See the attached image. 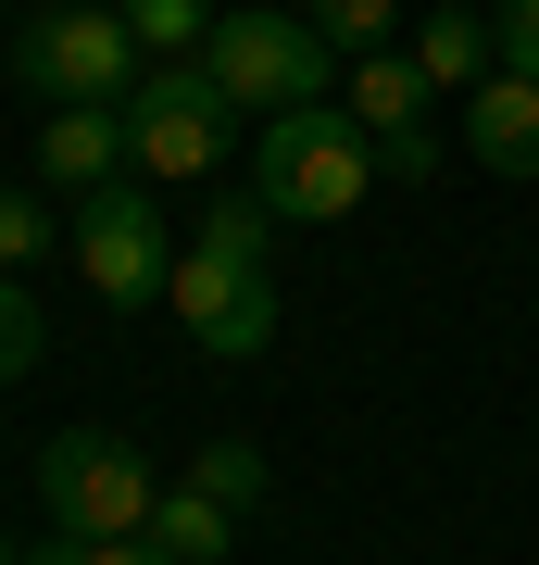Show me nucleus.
Segmentation results:
<instances>
[{
    "instance_id": "9b49d317",
    "label": "nucleus",
    "mask_w": 539,
    "mask_h": 565,
    "mask_svg": "<svg viewBox=\"0 0 539 565\" xmlns=\"http://www.w3.org/2000/svg\"><path fill=\"white\" fill-rule=\"evenodd\" d=\"M139 541H151L163 565H226V553H239V515H226L201 478H163V503H151Z\"/></svg>"
},
{
    "instance_id": "39448f33",
    "label": "nucleus",
    "mask_w": 539,
    "mask_h": 565,
    "mask_svg": "<svg viewBox=\"0 0 539 565\" xmlns=\"http://www.w3.org/2000/svg\"><path fill=\"white\" fill-rule=\"evenodd\" d=\"M201 63H214V88L239 114H301V102H339V51L314 39L301 13H214V39H201Z\"/></svg>"
},
{
    "instance_id": "6e6552de",
    "label": "nucleus",
    "mask_w": 539,
    "mask_h": 565,
    "mask_svg": "<svg viewBox=\"0 0 539 565\" xmlns=\"http://www.w3.org/2000/svg\"><path fill=\"white\" fill-rule=\"evenodd\" d=\"M163 315L188 327L214 364H251L277 352V277L263 264H214V252H176V277H163Z\"/></svg>"
},
{
    "instance_id": "f3484780",
    "label": "nucleus",
    "mask_w": 539,
    "mask_h": 565,
    "mask_svg": "<svg viewBox=\"0 0 539 565\" xmlns=\"http://www.w3.org/2000/svg\"><path fill=\"white\" fill-rule=\"evenodd\" d=\"M51 239H63V226H51V202H39V189H0V277H25Z\"/></svg>"
},
{
    "instance_id": "20e7f679",
    "label": "nucleus",
    "mask_w": 539,
    "mask_h": 565,
    "mask_svg": "<svg viewBox=\"0 0 539 565\" xmlns=\"http://www.w3.org/2000/svg\"><path fill=\"white\" fill-rule=\"evenodd\" d=\"M139 76H151V51L100 0H39L13 25V88H39V102H126Z\"/></svg>"
},
{
    "instance_id": "1a4fd4ad",
    "label": "nucleus",
    "mask_w": 539,
    "mask_h": 565,
    "mask_svg": "<svg viewBox=\"0 0 539 565\" xmlns=\"http://www.w3.org/2000/svg\"><path fill=\"white\" fill-rule=\"evenodd\" d=\"M464 151H477L489 177H539V76L489 63V76L464 88Z\"/></svg>"
},
{
    "instance_id": "9d476101",
    "label": "nucleus",
    "mask_w": 539,
    "mask_h": 565,
    "mask_svg": "<svg viewBox=\"0 0 539 565\" xmlns=\"http://www.w3.org/2000/svg\"><path fill=\"white\" fill-rule=\"evenodd\" d=\"M39 177L51 189H114L126 177V102H51V126H39Z\"/></svg>"
},
{
    "instance_id": "aec40b11",
    "label": "nucleus",
    "mask_w": 539,
    "mask_h": 565,
    "mask_svg": "<svg viewBox=\"0 0 539 565\" xmlns=\"http://www.w3.org/2000/svg\"><path fill=\"white\" fill-rule=\"evenodd\" d=\"M502 63H515V76H539V0H502Z\"/></svg>"
},
{
    "instance_id": "f8f14e48",
    "label": "nucleus",
    "mask_w": 539,
    "mask_h": 565,
    "mask_svg": "<svg viewBox=\"0 0 539 565\" xmlns=\"http://www.w3.org/2000/svg\"><path fill=\"white\" fill-rule=\"evenodd\" d=\"M489 63H502V25H489V13H427V25H414V76H427V88H477Z\"/></svg>"
},
{
    "instance_id": "f03ea898",
    "label": "nucleus",
    "mask_w": 539,
    "mask_h": 565,
    "mask_svg": "<svg viewBox=\"0 0 539 565\" xmlns=\"http://www.w3.org/2000/svg\"><path fill=\"white\" fill-rule=\"evenodd\" d=\"M239 151V102L214 88V63H151L139 88H126V163L163 189H214V163Z\"/></svg>"
},
{
    "instance_id": "7ed1b4c3",
    "label": "nucleus",
    "mask_w": 539,
    "mask_h": 565,
    "mask_svg": "<svg viewBox=\"0 0 539 565\" xmlns=\"http://www.w3.org/2000/svg\"><path fill=\"white\" fill-rule=\"evenodd\" d=\"M39 503L63 541H139L151 503H163V478H151V452L126 440V427H63V440L39 452Z\"/></svg>"
},
{
    "instance_id": "6ab92c4d",
    "label": "nucleus",
    "mask_w": 539,
    "mask_h": 565,
    "mask_svg": "<svg viewBox=\"0 0 539 565\" xmlns=\"http://www.w3.org/2000/svg\"><path fill=\"white\" fill-rule=\"evenodd\" d=\"M25 565H163V553H151V541H63V527H51Z\"/></svg>"
},
{
    "instance_id": "dca6fc26",
    "label": "nucleus",
    "mask_w": 539,
    "mask_h": 565,
    "mask_svg": "<svg viewBox=\"0 0 539 565\" xmlns=\"http://www.w3.org/2000/svg\"><path fill=\"white\" fill-rule=\"evenodd\" d=\"M188 478L214 490L226 515H251V503H263V452H251V440H201V465H188Z\"/></svg>"
},
{
    "instance_id": "ddd939ff",
    "label": "nucleus",
    "mask_w": 539,
    "mask_h": 565,
    "mask_svg": "<svg viewBox=\"0 0 539 565\" xmlns=\"http://www.w3.org/2000/svg\"><path fill=\"white\" fill-rule=\"evenodd\" d=\"M188 252H214V264H263V277H277V214L251 202V189H214V202H201V239Z\"/></svg>"
},
{
    "instance_id": "f257e3e1",
    "label": "nucleus",
    "mask_w": 539,
    "mask_h": 565,
    "mask_svg": "<svg viewBox=\"0 0 539 565\" xmlns=\"http://www.w3.org/2000/svg\"><path fill=\"white\" fill-rule=\"evenodd\" d=\"M364 189H377V151H364V126L339 102H301V114H263L251 139V202L277 226H339Z\"/></svg>"
},
{
    "instance_id": "412c9836",
    "label": "nucleus",
    "mask_w": 539,
    "mask_h": 565,
    "mask_svg": "<svg viewBox=\"0 0 539 565\" xmlns=\"http://www.w3.org/2000/svg\"><path fill=\"white\" fill-rule=\"evenodd\" d=\"M427 13H502V0H427Z\"/></svg>"
},
{
    "instance_id": "a211bd4d",
    "label": "nucleus",
    "mask_w": 539,
    "mask_h": 565,
    "mask_svg": "<svg viewBox=\"0 0 539 565\" xmlns=\"http://www.w3.org/2000/svg\"><path fill=\"white\" fill-rule=\"evenodd\" d=\"M39 340H51V327H39V302H25L13 277H0V390H13L25 364H39Z\"/></svg>"
},
{
    "instance_id": "4468645a",
    "label": "nucleus",
    "mask_w": 539,
    "mask_h": 565,
    "mask_svg": "<svg viewBox=\"0 0 539 565\" xmlns=\"http://www.w3.org/2000/svg\"><path fill=\"white\" fill-rule=\"evenodd\" d=\"M126 13V39H139L151 63H188L201 39H214V0H114Z\"/></svg>"
},
{
    "instance_id": "2eb2a0df",
    "label": "nucleus",
    "mask_w": 539,
    "mask_h": 565,
    "mask_svg": "<svg viewBox=\"0 0 539 565\" xmlns=\"http://www.w3.org/2000/svg\"><path fill=\"white\" fill-rule=\"evenodd\" d=\"M301 25L352 63V51H389V39H401V0H301Z\"/></svg>"
},
{
    "instance_id": "0eeeda50",
    "label": "nucleus",
    "mask_w": 539,
    "mask_h": 565,
    "mask_svg": "<svg viewBox=\"0 0 539 565\" xmlns=\"http://www.w3.org/2000/svg\"><path fill=\"white\" fill-rule=\"evenodd\" d=\"M427 102L440 88L414 76V51H352L339 63V114L364 126V151H377V177H440V126H427Z\"/></svg>"
},
{
    "instance_id": "423d86ee",
    "label": "nucleus",
    "mask_w": 539,
    "mask_h": 565,
    "mask_svg": "<svg viewBox=\"0 0 539 565\" xmlns=\"http://www.w3.org/2000/svg\"><path fill=\"white\" fill-rule=\"evenodd\" d=\"M63 239H76V277L100 289V315H151V302H163V277H176L163 202H151V189H126V177H114V189H88Z\"/></svg>"
},
{
    "instance_id": "4be33fe9",
    "label": "nucleus",
    "mask_w": 539,
    "mask_h": 565,
    "mask_svg": "<svg viewBox=\"0 0 539 565\" xmlns=\"http://www.w3.org/2000/svg\"><path fill=\"white\" fill-rule=\"evenodd\" d=\"M0 565H25V553H13V541H0Z\"/></svg>"
}]
</instances>
